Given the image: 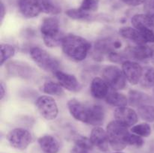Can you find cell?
<instances>
[{
  "label": "cell",
  "instance_id": "1",
  "mask_svg": "<svg viewBox=\"0 0 154 153\" xmlns=\"http://www.w3.org/2000/svg\"><path fill=\"white\" fill-rule=\"evenodd\" d=\"M61 45L65 55L75 62L85 59L91 48V44L87 39L74 34L65 35Z\"/></svg>",
  "mask_w": 154,
  "mask_h": 153
},
{
  "label": "cell",
  "instance_id": "2",
  "mask_svg": "<svg viewBox=\"0 0 154 153\" xmlns=\"http://www.w3.org/2000/svg\"><path fill=\"white\" fill-rule=\"evenodd\" d=\"M106 131L109 144L113 149L120 152L127 146L128 137L130 134L127 127L114 120L108 124Z\"/></svg>",
  "mask_w": 154,
  "mask_h": 153
},
{
  "label": "cell",
  "instance_id": "3",
  "mask_svg": "<svg viewBox=\"0 0 154 153\" xmlns=\"http://www.w3.org/2000/svg\"><path fill=\"white\" fill-rule=\"evenodd\" d=\"M30 56L36 64L46 71L53 72L54 74L60 70L59 62L42 48L38 46L32 48L30 50Z\"/></svg>",
  "mask_w": 154,
  "mask_h": 153
},
{
  "label": "cell",
  "instance_id": "4",
  "mask_svg": "<svg viewBox=\"0 0 154 153\" xmlns=\"http://www.w3.org/2000/svg\"><path fill=\"white\" fill-rule=\"evenodd\" d=\"M102 74L104 80L113 89H123L126 87V78L123 70H120L117 66H107L103 69Z\"/></svg>",
  "mask_w": 154,
  "mask_h": 153
},
{
  "label": "cell",
  "instance_id": "5",
  "mask_svg": "<svg viewBox=\"0 0 154 153\" xmlns=\"http://www.w3.org/2000/svg\"><path fill=\"white\" fill-rule=\"evenodd\" d=\"M35 106L40 115L46 120L55 119L58 116L59 110L55 100L47 95L40 96L36 100Z\"/></svg>",
  "mask_w": 154,
  "mask_h": 153
},
{
  "label": "cell",
  "instance_id": "6",
  "mask_svg": "<svg viewBox=\"0 0 154 153\" xmlns=\"http://www.w3.org/2000/svg\"><path fill=\"white\" fill-rule=\"evenodd\" d=\"M7 139L13 148L24 150L32 141V136L28 130L24 128H14L7 135Z\"/></svg>",
  "mask_w": 154,
  "mask_h": 153
},
{
  "label": "cell",
  "instance_id": "7",
  "mask_svg": "<svg viewBox=\"0 0 154 153\" xmlns=\"http://www.w3.org/2000/svg\"><path fill=\"white\" fill-rule=\"evenodd\" d=\"M5 68L9 76L23 79H30L34 73V70L31 66L20 61L9 62L6 64Z\"/></svg>",
  "mask_w": 154,
  "mask_h": 153
},
{
  "label": "cell",
  "instance_id": "8",
  "mask_svg": "<svg viewBox=\"0 0 154 153\" xmlns=\"http://www.w3.org/2000/svg\"><path fill=\"white\" fill-rule=\"evenodd\" d=\"M68 108L71 115L82 122L88 124L90 114V106H86L76 99H72L68 102Z\"/></svg>",
  "mask_w": 154,
  "mask_h": 153
},
{
  "label": "cell",
  "instance_id": "9",
  "mask_svg": "<svg viewBox=\"0 0 154 153\" xmlns=\"http://www.w3.org/2000/svg\"><path fill=\"white\" fill-rule=\"evenodd\" d=\"M122 70L126 80L132 85H136L140 82L143 72V68L136 62L127 61L122 64Z\"/></svg>",
  "mask_w": 154,
  "mask_h": 153
},
{
  "label": "cell",
  "instance_id": "10",
  "mask_svg": "<svg viewBox=\"0 0 154 153\" xmlns=\"http://www.w3.org/2000/svg\"><path fill=\"white\" fill-rule=\"evenodd\" d=\"M115 120L126 127L134 126L138 122V114L133 109L126 106L117 107L114 110Z\"/></svg>",
  "mask_w": 154,
  "mask_h": 153
},
{
  "label": "cell",
  "instance_id": "11",
  "mask_svg": "<svg viewBox=\"0 0 154 153\" xmlns=\"http://www.w3.org/2000/svg\"><path fill=\"white\" fill-rule=\"evenodd\" d=\"M124 53L127 58L138 60L141 62H146L151 59L153 49L145 44L137 45L136 46H131L125 50Z\"/></svg>",
  "mask_w": 154,
  "mask_h": 153
},
{
  "label": "cell",
  "instance_id": "12",
  "mask_svg": "<svg viewBox=\"0 0 154 153\" xmlns=\"http://www.w3.org/2000/svg\"><path fill=\"white\" fill-rule=\"evenodd\" d=\"M18 8L21 14L26 18L36 17L42 12L38 0H19Z\"/></svg>",
  "mask_w": 154,
  "mask_h": 153
},
{
  "label": "cell",
  "instance_id": "13",
  "mask_svg": "<svg viewBox=\"0 0 154 153\" xmlns=\"http://www.w3.org/2000/svg\"><path fill=\"white\" fill-rule=\"evenodd\" d=\"M54 75L58 80L59 84L69 91L75 92L81 89V84L74 75L65 73L60 70L56 71Z\"/></svg>",
  "mask_w": 154,
  "mask_h": 153
},
{
  "label": "cell",
  "instance_id": "14",
  "mask_svg": "<svg viewBox=\"0 0 154 153\" xmlns=\"http://www.w3.org/2000/svg\"><path fill=\"white\" fill-rule=\"evenodd\" d=\"M40 30L42 38H53L63 34L60 32V22L54 16L44 19Z\"/></svg>",
  "mask_w": 154,
  "mask_h": 153
},
{
  "label": "cell",
  "instance_id": "15",
  "mask_svg": "<svg viewBox=\"0 0 154 153\" xmlns=\"http://www.w3.org/2000/svg\"><path fill=\"white\" fill-rule=\"evenodd\" d=\"M90 140L93 146L97 147L102 152H107L109 148V141L106 130L102 128L96 126L92 130L90 134Z\"/></svg>",
  "mask_w": 154,
  "mask_h": 153
},
{
  "label": "cell",
  "instance_id": "16",
  "mask_svg": "<svg viewBox=\"0 0 154 153\" xmlns=\"http://www.w3.org/2000/svg\"><path fill=\"white\" fill-rule=\"evenodd\" d=\"M90 92L95 98H105L109 93V86L102 78L95 77L91 82Z\"/></svg>",
  "mask_w": 154,
  "mask_h": 153
},
{
  "label": "cell",
  "instance_id": "17",
  "mask_svg": "<svg viewBox=\"0 0 154 153\" xmlns=\"http://www.w3.org/2000/svg\"><path fill=\"white\" fill-rule=\"evenodd\" d=\"M43 153H57L60 150V142L51 135H44L38 140Z\"/></svg>",
  "mask_w": 154,
  "mask_h": 153
},
{
  "label": "cell",
  "instance_id": "18",
  "mask_svg": "<svg viewBox=\"0 0 154 153\" xmlns=\"http://www.w3.org/2000/svg\"><path fill=\"white\" fill-rule=\"evenodd\" d=\"M114 40L110 38H102L98 40L95 43L94 46V58H102V56L107 54L108 55L111 52L115 50L114 46Z\"/></svg>",
  "mask_w": 154,
  "mask_h": 153
},
{
  "label": "cell",
  "instance_id": "19",
  "mask_svg": "<svg viewBox=\"0 0 154 153\" xmlns=\"http://www.w3.org/2000/svg\"><path fill=\"white\" fill-rule=\"evenodd\" d=\"M132 25L136 29H142V28H154V18L151 17L146 14H135L132 16Z\"/></svg>",
  "mask_w": 154,
  "mask_h": 153
},
{
  "label": "cell",
  "instance_id": "20",
  "mask_svg": "<svg viewBox=\"0 0 154 153\" xmlns=\"http://www.w3.org/2000/svg\"><path fill=\"white\" fill-rule=\"evenodd\" d=\"M129 104L132 106L140 107L143 105L149 104L151 103V98L148 94L138 91V90H130L129 92Z\"/></svg>",
  "mask_w": 154,
  "mask_h": 153
},
{
  "label": "cell",
  "instance_id": "21",
  "mask_svg": "<svg viewBox=\"0 0 154 153\" xmlns=\"http://www.w3.org/2000/svg\"><path fill=\"white\" fill-rule=\"evenodd\" d=\"M119 33L123 38L130 40L131 41L134 42L137 45L146 44L144 40H143L141 32H139V30L136 29V28L129 26L123 27V28H120Z\"/></svg>",
  "mask_w": 154,
  "mask_h": 153
},
{
  "label": "cell",
  "instance_id": "22",
  "mask_svg": "<svg viewBox=\"0 0 154 153\" xmlns=\"http://www.w3.org/2000/svg\"><path fill=\"white\" fill-rule=\"evenodd\" d=\"M105 117V112L101 105L95 104L90 106V114L89 118V124L99 126L103 123Z\"/></svg>",
  "mask_w": 154,
  "mask_h": 153
},
{
  "label": "cell",
  "instance_id": "23",
  "mask_svg": "<svg viewBox=\"0 0 154 153\" xmlns=\"http://www.w3.org/2000/svg\"><path fill=\"white\" fill-rule=\"evenodd\" d=\"M105 100L109 105L117 107L126 106L128 104V99L124 94L114 91L110 92L105 98Z\"/></svg>",
  "mask_w": 154,
  "mask_h": 153
},
{
  "label": "cell",
  "instance_id": "24",
  "mask_svg": "<svg viewBox=\"0 0 154 153\" xmlns=\"http://www.w3.org/2000/svg\"><path fill=\"white\" fill-rule=\"evenodd\" d=\"M42 11L48 14L57 15L61 13V8L54 0H38Z\"/></svg>",
  "mask_w": 154,
  "mask_h": 153
},
{
  "label": "cell",
  "instance_id": "25",
  "mask_svg": "<svg viewBox=\"0 0 154 153\" xmlns=\"http://www.w3.org/2000/svg\"><path fill=\"white\" fill-rule=\"evenodd\" d=\"M140 84L144 88H151L154 86V68H143L142 75H141Z\"/></svg>",
  "mask_w": 154,
  "mask_h": 153
},
{
  "label": "cell",
  "instance_id": "26",
  "mask_svg": "<svg viewBox=\"0 0 154 153\" xmlns=\"http://www.w3.org/2000/svg\"><path fill=\"white\" fill-rule=\"evenodd\" d=\"M44 93L52 95H61L63 93V87L57 82L48 81L44 83L42 88Z\"/></svg>",
  "mask_w": 154,
  "mask_h": 153
},
{
  "label": "cell",
  "instance_id": "27",
  "mask_svg": "<svg viewBox=\"0 0 154 153\" xmlns=\"http://www.w3.org/2000/svg\"><path fill=\"white\" fill-rule=\"evenodd\" d=\"M138 116L148 122H154V106L146 104L138 108Z\"/></svg>",
  "mask_w": 154,
  "mask_h": 153
},
{
  "label": "cell",
  "instance_id": "28",
  "mask_svg": "<svg viewBox=\"0 0 154 153\" xmlns=\"http://www.w3.org/2000/svg\"><path fill=\"white\" fill-rule=\"evenodd\" d=\"M66 14L69 17L74 20H87L90 19L91 16L90 14L84 12V10H81L79 8L69 9L66 10Z\"/></svg>",
  "mask_w": 154,
  "mask_h": 153
},
{
  "label": "cell",
  "instance_id": "29",
  "mask_svg": "<svg viewBox=\"0 0 154 153\" xmlns=\"http://www.w3.org/2000/svg\"><path fill=\"white\" fill-rule=\"evenodd\" d=\"M131 130L133 134H135L142 137H147L151 134V128L147 123H141V124L132 126Z\"/></svg>",
  "mask_w": 154,
  "mask_h": 153
},
{
  "label": "cell",
  "instance_id": "30",
  "mask_svg": "<svg viewBox=\"0 0 154 153\" xmlns=\"http://www.w3.org/2000/svg\"><path fill=\"white\" fill-rule=\"evenodd\" d=\"M1 65H2L8 59L14 56L15 49L13 46L8 44H2L1 46Z\"/></svg>",
  "mask_w": 154,
  "mask_h": 153
},
{
  "label": "cell",
  "instance_id": "31",
  "mask_svg": "<svg viewBox=\"0 0 154 153\" xmlns=\"http://www.w3.org/2000/svg\"><path fill=\"white\" fill-rule=\"evenodd\" d=\"M99 8V0H82L79 8L84 12L90 14L96 11Z\"/></svg>",
  "mask_w": 154,
  "mask_h": 153
},
{
  "label": "cell",
  "instance_id": "32",
  "mask_svg": "<svg viewBox=\"0 0 154 153\" xmlns=\"http://www.w3.org/2000/svg\"><path fill=\"white\" fill-rule=\"evenodd\" d=\"M74 141H75V146L87 150L92 149L94 146L90 138H87L81 135H77L74 139Z\"/></svg>",
  "mask_w": 154,
  "mask_h": 153
},
{
  "label": "cell",
  "instance_id": "33",
  "mask_svg": "<svg viewBox=\"0 0 154 153\" xmlns=\"http://www.w3.org/2000/svg\"><path fill=\"white\" fill-rule=\"evenodd\" d=\"M144 143V141L143 140L142 136H138L135 134H129V136L128 137V145L133 146L135 147H141Z\"/></svg>",
  "mask_w": 154,
  "mask_h": 153
},
{
  "label": "cell",
  "instance_id": "34",
  "mask_svg": "<svg viewBox=\"0 0 154 153\" xmlns=\"http://www.w3.org/2000/svg\"><path fill=\"white\" fill-rule=\"evenodd\" d=\"M139 32H141L143 40H144L145 44L154 43V32L153 29H150V28H142V29H140Z\"/></svg>",
  "mask_w": 154,
  "mask_h": 153
},
{
  "label": "cell",
  "instance_id": "35",
  "mask_svg": "<svg viewBox=\"0 0 154 153\" xmlns=\"http://www.w3.org/2000/svg\"><path fill=\"white\" fill-rule=\"evenodd\" d=\"M144 10L146 14L154 18V0H147L144 3Z\"/></svg>",
  "mask_w": 154,
  "mask_h": 153
},
{
  "label": "cell",
  "instance_id": "36",
  "mask_svg": "<svg viewBox=\"0 0 154 153\" xmlns=\"http://www.w3.org/2000/svg\"><path fill=\"white\" fill-rule=\"evenodd\" d=\"M120 1L127 5L135 7V6H139L141 4H144L147 0H120Z\"/></svg>",
  "mask_w": 154,
  "mask_h": 153
},
{
  "label": "cell",
  "instance_id": "37",
  "mask_svg": "<svg viewBox=\"0 0 154 153\" xmlns=\"http://www.w3.org/2000/svg\"><path fill=\"white\" fill-rule=\"evenodd\" d=\"M89 150L85 149V148H81L79 146H75L73 147V148L72 149V153H89Z\"/></svg>",
  "mask_w": 154,
  "mask_h": 153
},
{
  "label": "cell",
  "instance_id": "38",
  "mask_svg": "<svg viewBox=\"0 0 154 153\" xmlns=\"http://www.w3.org/2000/svg\"><path fill=\"white\" fill-rule=\"evenodd\" d=\"M0 89H1V99L2 100L3 98H4V96H5V85L2 82H1Z\"/></svg>",
  "mask_w": 154,
  "mask_h": 153
},
{
  "label": "cell",
  "instance_id": "39",
  "mask_svg": "<svg viewBox=\"0 0 154 153\" xmlns=\"http://www.w3.org/2000/svg\"><path fill=\"white\" fill-rule=\"evenodd\" d=\"M114 48H115V50L120 49L122 46V43L120 41V40H116L114 41Z\"/></svg>",
  "mask_w": 154,
  "mask_h": 153
},
{
  "label": "cell",
  "instance_id": "40",
  "mask_svg": "<svg viewBox=\"0 0 154 153\" xmlns=\"http://www.w3.org/2000/svg\"><path fill=\"white\" fill-rule=\"evenodd\" d=\"M5 13V9L4 4L2 2H1V20L2 21L3 18H4Z\"/></svg>",
  "mask_w": 154,
  "mask_h": 153
},
{
  "label": "cell",
  "instance_id": "41",
  "mask_svg": "<svg viewBox=\"0 0 154 153\" xmlns=\"http://www.w3.org/2000/svg\"><path fill=\"white\" fill-rule=\"evenodd\" d=\"M152 49H153V54H152V57H151V62L152 63L154 64V46H152Z\"/></svg>",
  "mask_w": 154,
  "mask_h": 153
},
{
  "label": "cell",
  "instance_id": "42",
  "mask_svg": "<svg viewBox=\"0 0 154 153\" xmlns=\"http://www.w3.org/2000/svg\"><path fill=\"white\" fill-rule=\"evenodd\" d=\"M114 153H123V152H114Z\"/></svg>",
  "mask_w": 154,
  "mask_h": 153
},
{
  "label": "cell",
  "instance_id": "43",
  "mask_svg": "<svg viewBox=\"0 0 154 153\" xmlns=\"http://www.w3.org/2000/svg\"><path fill=\"white\" fill-rule=\"evenodd\" d=\"M153 95H154V89H153Z\"/></svg>",
  "mask_w": 154,
  "mask_h": 153
}]
</instances>
